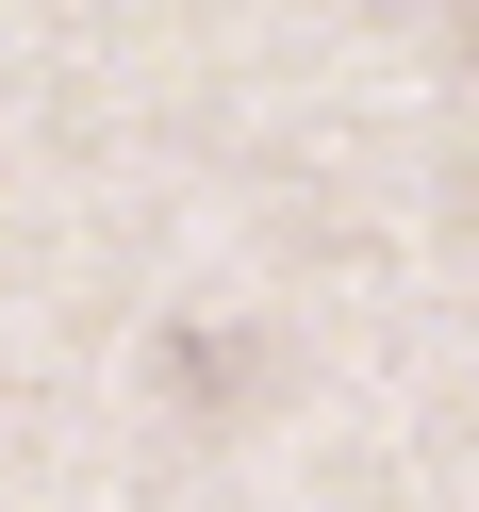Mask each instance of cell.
Returning a JSON list of instances; mask_svg holds the SVG:
<instances>
[{
  "mask_svg": "<svg viewBox=\"0 0 479 512\" xmlns=\"http://www.w3.org/2000/svg\"><path fill=\"white\" fill-rule=\"evenodd\" d=\"M463 17H479V0H463Z\"/></svg>",
  "mask_w": 479,
  "mask_h": 512,
  "instance_id": "cell-1",
  "label": "cell"
}]
</instances>
